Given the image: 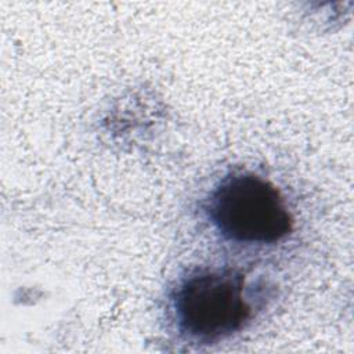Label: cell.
Masks as SVG:
<instances>
[{
	"label": "cell",
	"instance_id": "cell-2",
	"mask_svg": "<svg viewBox=\"0 0 354 354\" xmlns=\"http://www.w3.org/2000/svg\"><path fill=\"white\" fill-rule=\"evenodd\" d=\"M245 275L231 268H202L180 281L171 306L177 328L189 340L214 343L245 328L253 307L245 297Z\"/></svg>",
	"mask_w": 354,
	"mask_h": 354
},
{
	"label": "cell",
	"instance_id": "cell-1",
	"mask_svg": "<svg viewBox=\"0 0 354 354\" xmlns=\"http://www.w3.org/2000/svg\"><path fill=\"white\" fill-rule=\"evenodd\" d=\"M206 214L224 239L242 245H272L293 231L279 189L252 171L223 177L206 201Z\"/></svg>",
	"mask_w": 354,
	"mask_h": 354
}]
</instances>
